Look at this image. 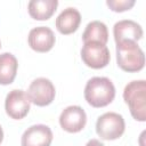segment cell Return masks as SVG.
<instances>
[{
    "mask_svg": "<svg viewBox=\"0 0 146 146\" xmlns=\"http://www.w3.org/2000/svg\"><path fill=\"white\" fill-rule=\"evenodd\" d=\"M115 87L105 76H94L88 80L84 87V98L92 107H104L113 102Z\"/></svg>",
    "mask_w": 146,
    "mask_h": 146,
    "instance_id": "6da1fadb",
    "label": "cell"
},
{
    "mask_svg": "<svg viewBox=\"0 0 146 146\" xmlns=\"http://www.w3.org/2000/svg\"><path fill=\"white\" fill-rule=\"evenodd\" d=\"M123 99L128 104L132 117L144 122L146 120V81L135 80L129 82L123 90Z\"/></svg>",
    "mask_w": 146,
    "mask_h": 146,
    "instance_id": "7a4b0ae2",
    "label": "cell"
},
{
    "mask_svg": "<svg viewBox=\"0 0 146 146\" xmlns=\"http://www.w3.org/2000/svg\"><path fill=\"white\" fill-rule=\"evenodd\" d=\"M116 62L125 72H138L145 65V55L135 41H121L116 43Z\"/></svg>",
    "mask_w": 146,
    "mask_h": 146,
    "instance_id": "3957f363",
    "label": "cell"
},
{
    "mask_svg": "<svg viewBox=\"0 0 146 146\" xmlns=\"http://www.w3.org/2000/svg\"><path fill=\"white\" fill-rule=\"evenodd\" d=\"M125 129L124 119L115 112H107L100 115L96 122V132L104 140H115L120 138Z\"/></svg>",
    "mask_w": 146,
    "mask_h": 146,
    "instance_id": "277c9868",
    "label": "cell"
},
{
    "mask_svg": "<svg viewBox=\"0 0 146 146\" xmlns=\"http://www.w3.org/2000/svg\"><path fill=\"white\" fill-rule=\"evenodd\" d=\"M81 58L87 66L98 70L107 66L111 55L106 44L90 41L84 42L81 49Z\"/></svg>",
    "mask_w": 146,
    "mask_h": 146,
    "instance_id": "5b68a950",
    "label": "cell"
},
{
    "mask_svg": "<svg viewBox=\"0 0 146 146\" xmlns=\"http://www.w3.org/2000/svg\"><path fill=\"white\" fill-rule=\"evenodd\" d=\"M27 96L30 102L36 106H47L49 105L56 95L55 87L52 82L47 78H36L33 80L29 87Z\"/></svg>",
    "mask_w": 146,
    "mask_h": 146,
    "instance_id": "8992f818",
    "label": "cell"
},
{
    "mask_svg": "<svg viewBox=\"0 0 146 146\" xmlns=\"http://www.w3.org/2000/svg\"><path fill=\"white\" fill-rule=\"evenodd\" d=\"M30 98L24 90L14 89L9 91L5 100L6 113L14 120H21L25 117L30 111Z\"/></svg>",
    "mask_w": 146,
    "mask_h": 146,
    "instance_id": "52a82bcc",
    "label": "cell"
},
{
    "mask_svg": "<svg viewBox=\"0 0 146 146\" xmlns=\"http://www.w3.org/2000/svg\"><path fill=\"white\" fill-rule=\"evenodd\" d=\"M87 123V115L84 110L78 105L67 106L59 116L60 127L71 133L81 131Z\"/></svg>",
    "mask_w": 146,
    "mask_h": 146,
    "instance_id": "ba28073f",
    "label": "cell"
},
{
    "mask_svg": "<svg viewBox=\"0 0 146 146\" xmlns=\"http://www.w3.org/2000/svg\"><path fill=\"white\" fill-rule=\"evenodd\" d=\"M52 141V131L48 125L34 124L27 128L21 140L22 146H50Z\"/></svg>",
    "mask_w": 146,
    "mask_h": 146,
    "instance_id": "9c48e42d",
    "label": "cell"
},
{
    "mask_svg": "<svg viewBox=\"0 0 146 146\" xmlns=\"http://www.w3.org/2000/svg\"><path fill=\"white\" fill-rule=\"evenodd\" d=\"M27 41L33 50L38 52H47L54 47L56 38L51 29L47 26H38L30 31Z\"/></svg>",
    "mask_w": 146,
    "mask_h": 146,
    "instance_id": "30bf717a",
    "label": "cell"
},
{
    "mask_svg": "<svg viewBox=\"0 0 146 146\" xmlns=\"http://www.w3.org/2000/svg\"><path fill=\"white\" fill-rule=\"evenodd\" d=\"M113 34H114V40L116 43H119L121 41L137 42L143 36V29L135 21L122 19L114 24Z\"/></svg>",
    "mask_w": 146,
    "mask_h": 146,
    "instance_id": "8fae6325",
    "label": "cell"
},
{
    "mask_svg": "<svg viewBox=\"0 0 146 146\" xmlns=\"http://www.w3.org/2000/svg\"><path fill=\"white\" fill-rule=\"evenodd\" d=\"M81 23V14L73 7L65 8L56 18V27L62 34L75 32Z\"/></svg>",
    "mask_w": 146,
    "mask_h": 146,
    "instance_id": "7c38bea8",
    "label": "cell"
},
{
    "mask_svg": "<svg viewBox=\"0 0 146 146\" xmlns=\"http://www.w3.org/2000/svg\"><path fill=\"white\" fill-rule=\"evenodd\" d=\"M58 6L57 0H31L27 5L29 14L36 21L49 19Z\"/></svg>",
    "mask_w": 146,
    "mask_h": 146,
    "instance_id": "4fadbf2b",
    "label": "cell"
},
{
    "mask_svg": "<svg viewBox=\"0 0 146 146\" xmlns=\"http://www.w3.org/2000/svg\"><path fill=\"white\" fill-rule=\"evenodd\" d=\"M18 63L16 57L10 52H3L0 55V84H10L17 73Z\"/></svg>",
    "mask_w": 146,
    "mask_h": 146,
    "instance_id": "5bb4252c",
    "label": "cell"
},
{
    "mask_svg": "<svg viewBox=\"0 0 146 146\" xmlns=\"http://www.w3.org/2000/svg\"><path fill=\"white\" fill-rule=\"evenodd\" d=\"M83 42H99L106 44L108 41V31L107 26L100 21H92L88 23L86 30L82 34Z\"/></svg>",
    "mask_w": 146,
    "mask_h": 146,
    "instance_id": "9a60e30c",
    "label": "cell"
},
{
    "mask_svg": "<svg viewBox=\"0 0 146 146\" xmlns=\"http://www.w3.org/2000/svg\"><path fill=\"white\" fill-rule=\"evenodd\" d=\"M106 5L113 11L121 13V11H125L132 8L135 5V0H107Z\"/></svg>",
    "mask_w": 146,
    "mask_h": 146,
    "instance_id": "2e32d148",
    "label": "cell"
},
{
    "mask_svg": "<svg viewBox=\"0 0 146 146\" xmlns=\"http://www.w3.org/2000/svg\"><path fill=\"white\" fill-rule=\"evenodd\" d=\"M86 146H105V145L103 143H100L99 140H97V139H90L86 144Z\"/></svg>",
    "mask_w": 146,
    "mask_h": 146,
    "instance_id": "e0dca14e",
    "label": "cell"
},
{
    "mask_svg": "<svg viewBox=\"0 0 146 146\" xmlns=\"http://www.w3.org/2000/svg\"><path fill=\"white\" fill-rule=\"evenodd\" d=\"M2 139H3V131H2V128L0 125V144L2 143Z\"/></svg>",
    "mask_w": 146,
    "mask_h": 146,
    "instance_id": "ac0fdd59",
    "label": "cell"
},
{
    "mask_svg": "<svg viewBox=\"0 0 146 146\" xmlns=\"http://www.w3.org/2000/svg\"><path fill=\"white\" fill-rule=\"evenodd\" d=\"M0 47H1V42H0Z\"/></svg>",
    "mask_w": 146,
    "mask_h": 146,
    "instance_id": "d6986e66",
    "label": "cell"
}]
</instances>
